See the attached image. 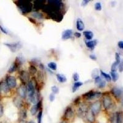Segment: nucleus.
<instances>
[{
    "instance_id": "1",
    "label": "nucleus",
    "mask_w": 123,
    "mask_h": 123,
    "mask_svg": "<svg viewBox=\"0 0 123 123\" xmlns=\"http://www.w3.org/2000/svg\"><path fill=\"white\" fill-rule=\"evenodd\" d=\"M15 2L20 11L24 15H26L32 12L33 3L29 0H18Z\"/></svg>"
},
{
    "instance_id": "2",
    "label": "nucleus",
    "mask_w": 123,
    "mask_h": 123,
    "mask_svg": "<svg viewBox=\"0 0 123 123\" xmlns=\"http://www.w3.org/2000/svg\"><path fill=\"white\" fill-rule=\"evenodd\" d=\"M102 95V94L100 92L98 91H94L93 90L89 91V92H86L82 96L84 100L87 101H92L98 99L100 97H101Z\"/></svg>"
},
{
    "instance_id": "3",
    "label": "nucleus",
    "mask_w": 123,
    "mask_h": 123,
    "mask_svg": "<svg viewBox=\"0 0 123 123\" xmlns=\"http://www.w3.org/2000/svg\"><path fill=\"white\" fill-rule=\"evenodd\" d=\"M49 18L57 22H60L63 20V14L62 12L58 11H47L44 12Z\"/></svg>"
},
{
    "instance_id": "4",
    "label": "nucleus",
    "mask_w": 123,
    "mask_h": 123,
    "mask_svg": "<svg viewBox=\"0 0 123 123\" xmlns=\"http://www.w3.org/2000/svg\"><path fill=\"white\" fill-rule=\"evenodd\" d=\"M74 112L73 111L72 107H71L70 106H67L65 110L64 111V113L63 115V121L67 122L68 121H70L71 119H72L74 117Z\"/></svg>"
},
{
    "instance_id": "5",
    "label": "nucleus",
    "mask_w": 123,
    "mask_h": 123,
    "mask_svg": "<svg viewBox=\"0 0 123 123\" xmlns=\"http://www.w3.org/2000/svg\"><path fill=\"white\" fill-rule=\"evenodd\" d=\"M90 110L92 111L95 115H97L102 109V103L100 101L96 100L90 105Z\"/></svg>"
},
{
    "instance_id": "6",
    "label": "nucleus",
    "mask_w": 123,
    "mask_h": 123,
    "mask_svg": "<svg viewBox=\"0 0 123 123\" xmlns=\"http://www.w3.org/2000/svg\"><path fill=\"white\" fill-rule=\"evenodd\" d=\"M5 81H6V83H7V85H8V86L11 88V89L15 88L17 87V79L14 76L7 75L6 77Z\"/></svg>"
},
{
    "instance_id": "7",
    "label": "nucleus",
    "mask_w": 123,
    "mask_h": 123,
    "mask_svg": "<svg viewBox=\"0 0 123 123\" xmlns=\"http://www.w3.org/2000/svg\"><path fill=\"white\" fill-rule=\"evenodd\" d=\"M19 78L22 83V84L25 85V84L28 83V81L30 80V74L28 73V71L26 70H22L21 71H20Z\"/></svg>"
},
{
    "instance_id": "8",
    "label": "nucleus",
    "mask_w": 123,
    "mask_h": 123,
    "mask_svg": "<svg viewBox=\"0 0 123 123\" xmlns=\"http://www.w3.org/2000/svg\"><path fill=\"white\" fill-rule=\"evenodd\" d=\"M102 104L105 110H108L110 109L113 106V100L110 95H105L102 99Z\"/></svg>"
},
{
    "instance_id": "9",
    "label": "nucleus",
    "mask_w": 123,
    "mask_h": 123,
    "mask_svg": "<svg viewBox=\"0 0 123 123\" xmlns=\"http://www.w3.org/2000/svg\"><path fill=\"white\" fill-rule=\"evenodd\" d=\"M4 45L7 47L12 52H15L16 51L21 49L22 47V45L20 42L13 43H4Z\"/></svg>"
},
{
    "instance_id": "10",
    "label": "nucleus",
    "mask_w": 123,
    "mask_h": 123,
    "mask_svg": "<svg viewBox=\"0 0 123 123\" xmlns=\"http://www.w3.org/2000/svg\"><path fill=\"white\" fill-rule=\"evenodd\" d=\"M17 93L18 96H19L22 99H25L27 97V86L25 84H22L17 89Z\"/></svg>"
},
{
    "instance_id": "11",
    "label": "nucleus",
    "mask_w": 123,
    "mask_h": 123,
    "mask_svg": "<svg viewBox=\"0 0 123 123\" xmlns=\"http://www.w3.org/2000/svg\"><path fill=\"white\" fill-rule=\"evenodd\" d=\"M46 1L42 0H36L33 3V9L35 10V11H38L39 10H42L44 6L46 4Z\"/></svg>"
},
{
    "instance_id": "12",
    "label": "nucleus",
    "mask_w": 123,
    "mask_h": 123,
    "mask_svg": "<svg viewBox=\"0 0 123 123\" xmlns=\"http://www.w3.org/2000/svg\"><path fill=\"white\" fill-rule=\"evenodd\" d=\"M42 109V100H40L37 104L33 105L30 108V113L32 116H35L38 111Z\"/></svg>"
},
{
    "instance_id": "13",
    "label": "nucleus",
    "mask_w": 123,
    "mask_h": 123,
    "mask_svg": "<svg viewBox=\"0 0 123 123\" xmlns=\"http://www.w3.org/2000/svg\"><path fill=\"white\" fill-rule=\"evenodd\" d=\"M11 91V88L8 86L5 81L0 82V94H7Z\"/></svg>"
},
{
    "instance_id": "14",
    "label": "nucleus",
    "mask_w": 123,
    "mask_h": 123,
    "mask_svg": "<svg viewBox=\"0 0 123 123\" xmlns=\"http://www.w3.org/2000/svg\"><path fill=\"white\" fill-rule=\"evenodd\" d=\"M85 117L86 119V121L89 123H95V115H94V113L91 110H89L86 112L85 115Z\"/></svg>"
},
{
    "instance_id": "15",
    "label": "nucleus",
    "mask_w": 123,
    "mask_h": 123,
    "mask_svg": "<svg viewBox=\"0 0 123 123\" xmlns=\"http://www.w3.org/2000/svg\"><path fill=\"white\" fill-rule=\"evenodd\" d=\"M95 80V84L98 87V88L99 89H104L106 86V81L102 78H101L100 76H98L96 78H94Z\"/></svg>"
},
{
    "instance_id": "16",
    "label": "nucleus",
    "mask_w": 123,
    "mask_h": 123,
    "mask_svg": "<svg viewBox=\"0 0 123 123\" xmlns=\"http://www.w3.org/2000/svg\"><path fill=\"white\" fill-rule=\"evenodd\" d=\"M73 30L71 29H67L64 30L62 34V39L63 40H67L71 38L73 36Z\"/></svg>"
},
{
    "instance_id": "17",
    "label": "nucleus",
    "mask_w": 123,
    "mask_h": 123,
    "mask_svg": "<svg viewBox=\"0 0 123 123\" xmlns=\"http://www.w3.org/2000/svg\"><path fill=\"white\" fill-rule=\"evenodd\" d=\"M13 104H14L15 106L18 108H22L24 106V102H23V99L20 98L19 96L15 97L13 99Z\"/></svg>"
},
{
    "instance_id": "18",
    "label": "nucleus",
    "mask_w": 123,
    "mask_h": 123,
    "mask_svg": "<svg viewBox=\"0 0 123 123\" xmlns=\"http://www.w3.org/2000/svg\"><path fill=\"white\" fill-rule=\"evenodd\" d=\"M39 97V91H37L31 97H30V98H28V99H29L30 102L31 104H33V105H35V104H37V103L40 100Z\"/></svg>"
},
{
    "instance_id": "19",
    "label": "nucleus",
    "mask_w": 123,
    "mask_h": 123,
    "mask_svg": "<svg viewBox=\"0 0 123 123\" xmlns=\"http://www.w3.org/2000/svg\"><path fill=\"white\" fill-rule=\"evenodd\" d=\"M111 93L116 98H119L122 95L123 91L121 89L118 88V87H113L111 89Z\"/></svg>"
},
{
    "instance_id": "20",
    "label": "nucleus",
    "mask_w": 123,
    "mask_h": 123,
    "mask_svg": "<svg viewBox=\"0 0 123 123\" xmlns=\"http://www.w3.org/2000/svg\"><path fill=\"white\" fill-rule=\"evenodd\" d=\"M30 15L33 18H37L39 20L44 19L45 17L44 15L39 11H32L30 13Z\"/></svg>"
},
{
    "instance_id": "21",
    "label": "nucleus",
    "mask_w": 123,
    "mask_h": 123,
    "mask_svg": "<svg viewBox=\"0 0 123 123\" xmlns=\"http://www.w3.org/2000/svg\"><path fill=\"white\" fill-rule=\"evenodd\" d=\"M76 28L78 30L80 31H83L84 30L85 25H84V24L83 22V20L80 19V18H78L76 20Z\"/></svg>"
},
{
    "instance_id": "22",
    "label": "nucleus",
    "mask_w": 123,
    "mask_h": 123,
    "mask_svg": "<svg viewBox=\"0 0 123 123\" xmlns=\"http://www.w3.org/2000/svg\"><path fill=\"white\" fill-rule=\"evenodd\" d=\"M86 46L87 48H89L91 50H94L95 48V46L97 44V40H92V41H86L85 43Z\"/></svg>"
},
{
    "instance_id": "23",
    "label": "nucleus",
    "mask_w": 123,
    "mask_h": 123,
    "mask_svg": "<svg viewBox=\"0 0 123 123\" xmlns=\"http://www.w3.org/2000/svg\"><path fill=\"white\" fill-rule=\"evenodd\" d=\"M20 67V66L18 65V63L16 62L15 61H14V63H12V65H11L10 68L8 70V73H12L14 72H15L18 68Z\"/></svg>"
},
{
    "instance_id": "24",
    "label": "nucleus",
    "mask_w": 123,
    "mask_h": 123,
    "mask_svg": "<svg viewBox=\"0 0 123 123\" xmlns=\"http://www.w3.org/2000/svg\"><path fill=\"white\" fill-rule=\"evenodd\" d=\"M83 35L84 36L85 38L87 40H91L94 37V33L92 31L89 30L84 31L83 32Z\"/></svg>"
},
{
    "instance_id": "25",
    "label": "nucleus",
    "mask_w": 123,
    "mask_h": 123,
    "mask_svg": "<svg viewBox=\"0 0 123 123\" xmlns=\"http://www.w3.org/2000/svg\"><path fill=\"white\" fill-rule=\"evenodd\" d=\"M116 123H123V113L122 111H117L116 113Z\"/></svg>"
},
{
    "instance_id": "26",
    "label": "nucleus",
    "mask_w": 123,
    "mask_h": 123,
    "mask_svg": "<svg viewBox=\"0 0 123 123\" xmlns=\"http://www.w3.org/2000/svg\"><path fill=\"white\" fill-rule=\"evenodd\" d=\"M28 73L30 75L34 76L38 73V70L34 65H31L28 68Z\"/></svg>"
},
{
    "instance_id": "27",
    "label": "nucleus",
    "mask_w": 123,
    "mask_h": 123,
    "mask_svg": "<svg viewBox=\"0 0 123 123\" xmlns=\"http://www.w3.org/2000/svg\"><path fill=\"white\" fill-rule=\"evenodd\" d=\"M56 77H57V79L59 81V83H64L67 81V78H66L64 74H57L56 75Z\"/></svg>"
},
{
    "instance_id": "28",
    "label": "nucleus",
    "mask_w": 123,
    "mask_h": 123,
    "mask_svg": "<svg viewBox=\"0 0 123 123\" xmlns=\"http://www.w3.org/2000/svg\"><path fill=\"white\" fill-rule=\"evenodd\" d=\"M83 85V83L82 82H80V81H77L75 82L73 84V87H72V92H75L77 90L80 88V87L82 86Z\"/></svg>"
},
{
    "instance_id": "29",
    "label": "nucleus",
    "mask_w": 123,
    "mask_h": 123,
    "mask_svg": "<svg viewBox=\"0 0 123 123\" xmlns=\"http://www.w3.org/2000/svg\"><path fill=\"white\" fill-rule=\"evenodd\" d=\"M100 74L102 75V76H103L105 80H106L108 82H110L111 81V76L109 74H107V73H105L104 71H103L102 70H100Z\"/></svg>"
},
{
    "instance_id": "30",
    "label": "nucleus",
    "mask_w": 123,
    "mask_h": 123,
    "mask_svg": "<svg viewBox=\"0 0 123 123\" xmlns=\"http://www.w3.org/2000/svg\"><path fill=\"white\" fill-rule=\"evenodd\" d=\"M111 78L114 82H116L119 78V75L116 71H111Z\"/></svg>"
},
{
    "instance_id": "31",
    "label": "nucleus",
    "mask_w": 123,
    "mask_h": 123,
    "mask_svg": "<svg viewBox=\"0 0 123 123\" xmlns=\"http://www.w3.org/2000/svg\"><path fill=\"white\" fill-rule=\"evenodd\" d=\"M48 67L49 69H50L51 70H53V71H55L57 70V64L55 62H49L48 64Z\"/></svg>"
},
{
    "instance_id": "32",
    "label": "nucleus",
    "mask_w": 123,
    "mask_h": 123,
    "mask_svg": "<svg viewBox=\"0 0 123 123\" xmlns=\"http://www.w3.org/2000/svg\"><path fill=\"white\" fill-rule=\"evenodd\" d=\"M20 118H21V120H24V119L27 118V113L26 110L23 109L22 110H21L20 113Z\"/></svg>"
},
{
    "instance_id": "33",
    "label": "nucleus",
    "mask_w": 123,
    "mask_h": 123,
    "mask_svg": "<svg viewBox=\"0 0 123 123\" xmlns=\"http://www.w3.org/2000/svg\"><path fill=\"white\" fill-rule=\"evenodd\" d=\"M42 117H43V109H41L38 111V115H37V121L38 123H41L42 121Z\"/></svg>"
},
{
    "instance_id": "34",
    "label": "nucleus",
    "mask_w": 123,
    "mask_h": 123,
    "mask_svg": "<svg viewBox=\"0 0 123 123\" xmlns=\"http://www.w3.org/2000/svg\"><path fill=\"white\" fill-rule=\"evenodd\" d=\"M94 8H95V9L96 10V11H101L102 8L101 3H100V2H97V3H95V5H94Z\"/></svg>"
},
{
    "instance_id": "35",
    "label": "nucleus",
    "mask_w": 123,
    "mask_h": 123,
    "mask_svg": "<svg viewBox=\"0 0 123 123\" xmlns=\"http://www.w3.org/2000/svg\"><path fill=\"white\" fill-rule=\"evenodd\" d=\"M51 90H52V92L54 94H59V88L58 87H57L56 86H54L51 87Z\"/></svg>"
},
{
    "instance_id": "36",
    "label": "nucleus",
    "mask_w": 123,
    "mask_h": 123,
    "mask_svg": "<svg viewBox=\"0 0 123 123\" xmlns=\"http://www.w3.org/2000/svg\"><path fill=\"white\" fill-rule=\"evenodd\" d=\"M119 64L117 63H116V62H115L111 65V71H116L117 70V68L118 67Z\"/></svg>"
},
{
    "instance_id": "37",
    "label": "nucleus",
    "mask_w": 123,
    "mask_h": 123,
    "mask_svg": "<svg viewBox=\"0 0 123 123\" xmlns=\"http://www.w3.org/2000/svg\"><path fill=\"white\" fill-rule=\"evenodd\" d=\"M115 59H116V62L118 64H119L121 62V57H120V55L117 52H116L115 53Z\"/></svg>"
},
{
    "instance_id": "38",
    "label": "nucleus",
    "mask_w": 123,
    "mask_h": 123,
    "mask_svg": "<svg viewBox=\"0 0 123 123\" xmlns=\"http://www.w3.org/2000/svg\"><path fill=\"white\" fill-rule=\"evenodd\" d=\"M73 80H74L75 82H77L79 80H80V75L78 73H74L73 75Z\"/></svg>"
},
{
    "instance_id": "39",
    "label": "nucleus",
    "mask_w": 123,
    "mask_h": 123,
    "mask_svg": "<svg viewBox=\"0 0 123 123\" xmlns=\"http://www.w3.org/2000/svg\"><path fill=\"white\" fill-rule=\"evenodd\" d=\"M81 103V97H78L75 98L74 100V104L75 105H79Z\"/></svg>"
},
{
    "instance_id": "40",
    "label": "nucleus",
    "mask_w": 123,
    "mask_h": 123,
    "mask_svg": "<svg viewBox=\"0 0 123 123\" xmlns=\"http://www.w3.org/2000/svg\"><path fill=\"white\" fill-rule=\"evenodd\" d=\"M110 123H116V114H113L112 115L110 118Z\"/></svg>"
},
{
    "instance_id": "41",
    "label": "nucleus",
    "mask_w": 123,
    "mask_h": 123,
    "mask_svg": "<svg viewBox=\"0 0 123 123\" xmlns=\"http://www.w3.org/2000/svg\"><path fill=\"white\" fill-rule=\"evenodd\" d=\"M0 30H1V31L3 32L4 34H6V35H7V34H8V31H7V30L1 25H0Z\"/></svg>"
},
{
    "instance_id": "42",
    "label": "nucleus",
    "mask_w": 123,
    "mask_h": 123,
    "mask_svg": "<svg viewBox=\"0 0 123 123\" xmlns=\"http://www.w3.org/2000/svg\"><path fill=\"white\" fill-rule=\"evenodd\" d=\"M55 98V94H54L53 93H51V94L49 95V100H50V102H54Z\"/></svg>"
},
{
    "instance_id": "43",
    "label": "nucleus",
    "mask_w": 123,
    "mask_h": 123,
    "mask_svg": "<svg viewBox=\"0 0 123 123\" xmlns=\"http://www.w3.org/2000/svg\"><path fill=\"white\" fill-rule=\"evenodd\" d=\"M118 68H119V71L120 72H123V60L118 65Z\"/></svg>"
},
{
    "instance_id": "44",
    "label": "nucleus",
    "mask_w": 123,
    "mask_h": 123,
    "mask_svg": "<svg viewBox=\"0 0 123 123\" xmlns=\"http://www.w3.org/2000/svg\"><path fill=\"white\" fill-rule=\"evenodd\" d=\"M89 0H84L82 1V3H81V6H86L87 4L89 3Z\"/></svg>"
},
{
    "instance_id": "45",
    "label": "nucleus",
    "mask_w": 123,
    "mask_h": 123,
    "mask_svg": "<svg viewBox=\"0 0 123 123\" xmlns=\"http://www.w3.org/2000/svg\"><path fill=\"white\" fill-rule=\"evenodd\" d=\"M117 45H118V47L121 49H123V41H119L118 43H117Z\"/></svg>"
},
{
    "instance_id": "46",
    "label": "nucleus",
    "mask_w": 123,
    "mask_h": 123,
    "mask_svg": "<svg viewBox=\"0 0 123 123\" xmlns=\"http://www.w3.org/2000/svg\"><path fill=\"white\" fill-rule=\"evenodd\" d=\"M28 20H29L30 21L31 23H32V24H37V22H36V20H35L34 19L33 17H28Z\"/></svg>"
},
{
    "instance_id": "47",
    "label": "nucleus",
    "mask_w": 123,
    "mask_h": 123,
    "mask_svg": "<svg viewBox=\"0 0 123 123\" xmlns=\"http://www.w3.org/2000/svg\"><path fill=\"white\" fill-rule=\"evenodd\" d=\"M74 37H76V38H81V33H80V32H75L74 33Z\"/></svg>"
},
{
    "instance_id": "48",
    "label": "nucleus",
    "mask_w": 123,
    "mask_h": 123,
    "mask_svg": "<svg viewBox=\"0 0 123 123\" xmlns=\"http://www.w3.org/2000/svg\"><path fill=\"white\" fill-rule=\"evenodd\" d=\"M4 113V110H3V106L0 104V117H1Z\"/></svg>"
},
{
    "instance_id": "49",
    "label": "nucleus",
    "mask_w": 123,
    "mask_h": 123,
    "mask_svg": "<svg viewBox=\"0 0 123 123\" xmlns=\"http://www.w3.org/2000/svg\"><path fill=\"white\" fill-rule=\"evenodd\" d=\"M89 58L91 59H92V60H95L97 59L96 55H94V54L89 55Z\"/></svg>"
},
{
    "instance_id": "50",
    "label": "nucleus",
    "mask_w": 123,
    "mask_h": 123,
    "mask_svg": "<svg viewBox=\"0 0 123 123\" xmlns=\"http://www.w3.org/2000/svg\"><path fill=\"white\" fill-rule=\"evenodd\" d=\"M39 68L41 69V70H44V65L42 64V63H40V64L39 65Z\"/></svg>"
},
{
    "instance_id": "51",
    "label": "nucleus",
    "mask_w": 123,
    "mask_h": 123,
    "mask_svg": "<svg viewBox=\"0 0 123 123\" xmlns=\"http://www.w3.org/2000/svg\"><path fill=\"white\" fill-rule=\"evenodd\" d=\"M27 123H35L33 121H28Z\"/></svg>"
},
{
    "instance_id": "52",
    "label": "nucleus",
    "mask_w": 123,
    "mask_h": 123,
    "mask_svg": "<svg viewBox=\"0 0 123 123\" xmlns=\"http://www.w3.org/2000/svg\"><path fill=\"white\" fill-rule=\"evenodd\" d=\"M60 123H67V122H66V121H62L61 122H60Z\"/></svg>"
},
{
    "instance_id": "53",
    "label": "nucleus",
    "mask_w": 123,
    "mask_h": 123,
    "mask_svg": "<svg viewBox=\"0 0 123 123\" xmlns=\"http://www.w3.org/2000/svg\"><path fill=\"white\" fill-rule=\"evenodd\" d=\"M122 104H123V100H122Z\"/></svg>"
},
{
    "instance_id": "54",
    "label": "nucleus",
    "mask_w": 123,
    "mask_h": 123,
    "mask_svg": "<svg viewBox=\"0 0 123 123\" xmlns=\"http://www.w3.org/2000/svg\"></svg>"
}]
</instances>
